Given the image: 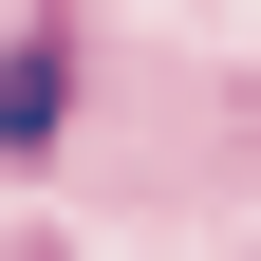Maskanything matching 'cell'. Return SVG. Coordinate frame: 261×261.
Returning <instances> with one entry per match:
<instances>
[{"label": "cell", "mask_w": 261, "mask_h": 261, "mask_svg": "<svg viewBox=\"0 0 261 261\" xmlns=\"http://www.w3.org/2000/svg\"><path fill=\"white\" fill-rule=\"evenodd\" d=\"M56 112H75V38H19L0 56V149H56Z\"/></svg>", "instance_id": "cell-1"}]
</instances>
